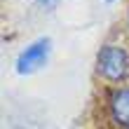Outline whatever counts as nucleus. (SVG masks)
<instances>
[{
  "mask_svg": "<svg viewBox=\"0 0 129 129\" xmlns=\"http://www.w3.org/2000/svg\"><path fill=\"white\" fill-rule=\"evenodd\" d=\"M96 73L108 82H124L129 78V49L124 45H103L96 54Z\"/></svg>",
  "mask_w": 129,
  "mask_h": 129,
  "instance_id": "nucleus-1",
  "label": "nucleus"
},
{
  "mask_svg": "<svg viewBox=\"0 0 129 129\" xmlns=\"http://www.w3.org/2000/svg\"><path fill=\"white\" fill-rule=\"evenodd\" d=\"M106 3H115V0H106Z\"/></svg>",
  "mask_w": 129,
  "mask_h": 129,
  "instance_id": "nucleus-5",
  "label": "nucleus"
},
{
  "mask_svg": "<svg viewBox=\"0 0 129 129\" xmlns=\"http://www.w3.org/2000/svg\"><path fill=\"white\" fill-rule=\"evenodd\" d=\"M52 52V40L49 38H40V40L31 42L26 49H21V54L17 56V73L19 75H31L35 71L47 63Z\"/></svg>",
  "mask_w": 129,
  "mask_h": 129,
  "instance_id": "nucleus-2",
  "label": "nucleus"
},
{
  "mask_svg": "<svg viewBox=\"0 0 129 129\" xmlns=\"http://www.w3.org/2000/svg\"><path fill=\"white\" fill-rule=\"evenodd\" d=\"M127 19H129V10H127Z\"/></svg>",
  "mask_w": 129,
  "mask_h": 129,
  "instance_id": "nucleus-6",
  "label": "nucleus"
},
{
  "mask_svg": "<svg viewBox=\"0 0 129 129\" xmlns=\"http://www.w3.org/2000/svg\"><path fill=\"white\" fill-rule=\"evenodd\" d=\"M108 110H110V120L120 129H129V87L113 89L108 99Z\"/></svg>",
  "mask_w": 129,
  "mask_h": 129,
  "instance_id": "nucleus-3",
  "label": "nucleus"
},
{
  "mask_svg": "<svg viewBox=\"0 0 129 129\" xmlns=\"http://www.w3.org/2000/svg\"><path fill=\"white\" fill-rule=\"evenodd\" d=\"M35 3L40 5V7H45V10H54V7L61 3V0H35Z\"/></svg>",
  "mask_w": 129,
  "mask_h": 129,
  "instance_id": "nucleus-4",
  "label": "nucleus"
}]
</instances>
